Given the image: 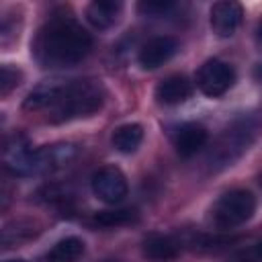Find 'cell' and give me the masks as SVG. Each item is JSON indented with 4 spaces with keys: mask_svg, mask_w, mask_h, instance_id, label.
I'll list each match as a JSON object with an SVG mask.
<instances>
[{
    "mask_svg": "<svg viewBox=\"0 0 262 262\" xmlns=\"http://www.w3.org/2000/svg\"><path fill=\"white\" fill-rule=\"evenodd\" d=\"M178 51V41L174 37L168 35H160L149 39L141 49H139V66L143 70H156L160 66H164L174 53Z\"/></svg>",
    "mask_w": 262,
    "mask_h": 262,
    "instance_id": "9",
    "label": "cell"
},
{
    "mask_svg": "<svg viewBox=\"0 0 262 262\" xmlns=\"http://www.w3.org/2000/svg\"><path fill=\"white\" fill-rule=\"evenodd\" d=\"M82 254H84V242L80 237L70 235V237L59 239L45 254V262H76Z\"/></svg>",
    "mask_w": 262,
    "mask_h": 262,
    "instance_id": "16",
    "label": "cell"
},
{
    "mask_svg": "<svg viewBox=\"0 0 262 262\" xmlns=\"http://www.w3.org/2000/svg\"><path fill=\"white\" fill-rule=\"evenodd\" d=\"M92 49L90 33L66 10L53 12L33 41V55L43 68H72Z\"/></svg>",
    "mask_w": 262,
    "mask_h": 262,
    "instance_id": "1",
    "label": "cell"
},
{
    "mask_svg": "<svg viewBox=\"0 0 262 262\" xmlns=\"http://www.w3.org/2000/svg\"><path fill=\"white\" fill-rule=\"evenodd\" d=\"M141 252L147 260H154V262H170L178 256V244L168 237V235H162V233H151L143 239V246H141Z\"/></svg>",
    "mask_w": 262,
    "mask_h": 262,
    "instance_id": "14",
    "label": "cell"
},
{
    "mask_svg": "<svg viewBox=\"0 0 262 262\" xmlns=\"http://www.w3.org/2000/svg\"><path fill=\"white\" fill-rule=\"evenodd\" d=\"M35 233H37V231H35L33 223H27V221H12V223L4 225V229H2V246H4V248L16 246L18 242L33 237Z\"/></svg>",
    "mask_w": 262,
    "mask_h": 262,
    "instance_id": "18",
    "label": "cell"
},
{
    "mask_svg": "<svg viewBox=\"0 0 262 262\" xmlns=\"http://www.w3.org/2000/svg\"><path fill=\"white\" fill-rule=\"evenodd\" d=\"M207 139H209V135H207V129L203 125H199V123H184L174 133V147H176L178 156L190 158V156H194L207 143Z\"/></svg>",
    "mask_w": 262,
    "mask_h": 262,
    "instance_id": "10",
    "label": "cell"
},
{
    "mask_svg": "<svg viewBox=\"0 0 262 262\" xmlns=\"http://www.w3.org/2000/svg\"><path fill=\"white\" fill-rule=\"evenodd\" d=\"M258 39H260V43H262V25L258 27Z\"/></svg>",
    "mask_w": 262,
    "mask_h": 262,
    "instance_id": "22",
    "label": "cell"
},
{
    "mask_svg": "<svg viewBox=\"0 0 262 262\" xmlns=\"http://www.w3.org/2000/svg\"><path fill=\"white\" fill-rule=\"evenodd\" d=\"M174 8L176 4L172 0H141L137 4V10L145 16H166Z\"/></svg>",
    "mask_w": 262,
    "mask_h": 262,
    "instance_id": "19",
    "label": "cell"
},
{
    "mask_svg": "<svg viewBox=\"0 0 262 262\" xmlns=\"http://www.w3.org/2000/svg\"><path fill=\"white\" fill-rule=\"evenodd\" d=\"M256 137V125L250 119H239L233 125H229L211 145L207 154V166L213 172H219L227 166H231L254 141Z\"/></svg>",
    "mask_w": 262,
    "mask_h": 262,
    "instance_id": "3",
    "label": "cell"
},
{
    "mask_svg": "<svg viewBox=\"0 0 262 262\" xmlns=\"http://www.w3.org/2000/svg\"><path fill=\"white\" fill-rule=\"evenodd\" d=\"M6 262H25V260H6Z\"/></svg>",
    "mask_w": 262,
    "mask_h": 262,
    "instance_id": "23",
    "label": "cell"
},
{
    "mask_svg": "<svg viewBox=\"0 0 262 262\" xmlns=\"http://www.w3.org/2000/svg\"><path fill=\"white\" fill-rule=\"evenodd\" d=\"M90 186H92V192L96 194V199H100L106 205L121 203L129 192L125 174L115 166L98 168L90 178Z\"/></svg>",
    "mask_w": 262,
    "mask_h": 262,
    "instance_id": "6",
    "label": "cell"
},
{
    "mask_svg": "<svg viewBox=\"0 0 262 262\" xmlns=\"http://www.w3.org/2000/svg\"><path fill=\"white\" fill-rule=\"evenodd\" d=\"M20 78H23L20 70H16V68L8 66V63H4V66L0 68V96H8V94L20 84Z\"/></svg>",
    "mask_w": 262,
    "mask_h": 262,
    "instance_id": "20",
    "label": "cell"
},
{
    "mask_svg": "<svg viewBox=\"0 0 262 262\" xmlns=\"http://www.w3.org/2000/svg\"><path fill=\"white\" fill-rule=\"evenodd\" d=\"M258 182H260V186H262V176H260V178H258Z\"/></svg>",
    "mask_w": 262,
    "mask_h": 262,
    "instance_id": "25",
    "label": "cell"
},
{
    "mask_svg": "<svg viewBox=\"0 0 262 262\" xmlns=\"http://www.w3.org/2000/svg\"><path fill=\"white\" fill-rule=\"evenodd\" d=\"M233 262H262V239L239 250L233 256Z\"/></svg>",
    "mask_w": 262,
    "mask_h": 262,
    "instance_id": "21",
    "label": "cell"
},
{
    "mask_svg": "<svg viewBox=\"0 0 262 262\" xmlns=\"http://www.w3.org/2000/svg\"><path fill=\"white\" fill-rule=\"evenodd\" d=\"M135 217L137 215L133 209H106V211H98L92 221L100 227H119L135 221Z\"/></svg>",
    "mask_w": 262,
    "mask_h": 262,
    "instance_id": "17",
    "label": "cell"
},
{
    "mask_svg": "<svg viewBox=\"0 0 262 262\" xmlns=\"http://www.w3.org/2000/svg\"><path fill=\"white\" fill-rule=\"evenodd\" d=\"M61 88H63V82H59V80L41 82L39 86H35L27 94V98L23 102V108L25 111H33V113H37V111H49L57 102V98L61 94Z\"/></svg>",
    "mask_w": 262,
    "mask_h": 262,
    "instance_id": "12",
    "label": "cell"
},
{
    "mask_svg": "<svg viewBox=\"0 0 262 262\" xmlns=\"http://www.w3.org/2000/svg\"><path fill=\"white\" fill-rule=\"evenodd\" d=\"M196 86L205 96H223L235 82V72L221 59H207L196 72Z\"/></svg>",
    "mask_w": 262,
    "mask_h": 262,
    "instance_id": "5",
    "label": "cell"
},
{
    "mask_svg": "<svg viewBox=\"0 0 262 262\" xmlns=\"http://www.w3.org/2000/svg\"><path fill=\"white\" fill-rule=\"evenodd\" d=\"M104 100V90L98 80H72L63 82L57 102L47 111L51 123H66L80 117L94 115Z\"/></svg>",
    "mask_w": 262,
    "mask_h": 262,
    "instance_id": "2",
    "label": "cell"
},
{
    "mask_svg": "<svg viewBox=\"0 0 262 262\" xmlns=\"http://www.w3.org/2000/svg\"><path fill=\"white\" fill-rule=\"evenodd\" d=\"M78 156V147L74 143H53L39 149H33L31 158V176L33 174H51L66 166H70Z\"/></svg>",
    "mask_w": 262,
    "mask_h": 262,
    "instance_id": "7",
    "label": "cell"
},
{
    "mask_svg": "<svg viewBox=\"0 0 262 262\" xmlns=\"http://www.w3.org/2000/svg\"><path fill=\"white\" fill-rule=\"evenodd\" d=\"M244 16L242 4L233 2V0H221L215 2L211 6L209 12V20H211V29L213 33H217L219 37H231L235 33V29L239 27Z\"/></svg>",
    "mask_w": 262,
    "mask_h": 262,
    "instance_id": "8",
    "label": "cell"
},
{
    "mask_svg": "<svg viewBox=\"0 0 262 262\" xmlns=\"http://www.w3.org/2000/svg\"><path fill=\"white\" fill-rule=\"evenodd\" d=\"M102 262H119V260H102Z\"/></svg>",
    "mask_w": 262,
    "mask_h": 262,
    "instance_id": "24",
    "label": "cell"
},
{
    "mask_svg": "<svg viewBox=\"0 0 262 262\" xmlns=\"http://www.w3.org/2000/svg\"><path fill=\"white\" fill-rule=\"evenodd\" d=\"M111 141L121 154H133L143 141V127L139 123H125L113 131Z\"/></svg>",
    "mask_w": 262,
    "mask_h": 262,
    "instance_id": "15",
    "label": "cell"
},
{
    "mask_svg": "<svg viewBox=\"0 0 262 262\" xmlns=\"http://www.w3.org/2000/svg\"><path fill=\"white\" fill-rule=\"evenodd\" d=\"M121 10H123V2L119 0H94L86 8V18L94 29L104 31L119 20Z\"/></svg>",
    "mask_w": 262,
    "mask_h": 262,
    "instance_id": "13",
    "label": "cell"
},
{
    "mask_svg": "<svg viewBox=\"0 0 262 262\" xmlns=\"http://www.w3.org/2000/svg\"><path fill=\"white\" fill-rule=\"evenodd\" d=\"M256 211V199L250 190L244 188H235L229 192H223L213 209H211V217L213 223L219 229H233L242 223H246Z\"/></svg>",
    "mask_w": 262,
    "mask_h": 262,
    "instance_id": "4",
    "label": "cell"
},
{
    "mask_svg": "<svg viewBox=\"0 0 262 262\" xmlns=\"http://www.w3.org/2000/svg\"><path fill=\"white\" fill-rule=\"evenodd\" d=\"M192 94V84L184 76H168L156 86V100L160 104H180Z\"/></svg>",
    "mask_w": 262,
    "mask_h": 262,
    "instance_id": "11",
    "label": "cell"
}]
</instances>
